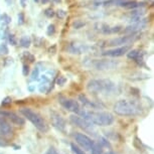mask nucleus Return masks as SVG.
<instances>
[{"label": "nucleus", "instance_id": "obj_8", "mask_svg": "<svg viewBox=\"0 0 154 154\" xmlns=\"http://www.w3.org/2000/svg\"><path fill=\"white\" fill-rule=\"evenodd\" d=\"M51 124L54 128H57L59 131L60 132H66V123L62 116H60L59 113L51 111Z\"/></svg>", "mask_w": 154, "mask_h": 154}, {"label": "nucleus", "instance_id": "obj_4", "mask_svg": "<svg viewBox=\"0 0 154 154\" xmlns=\"http://www.w3.org/2000/svg\"><path fill=\"white\" fill-rule=\"evenodd\" d=\"M20 112H21V114L24 116L27 120H29L31 123L35 126V128L38 131L42 133H45L48 131V125L46 124L45 119L39 114H37L36 112H34L31 109H28V108H23L21 109Z\"/></svg>", "mask_w": 154, "mask_h": 154}, {"label": "nucleus", "instance_id": "obj_30", "mask_svg": "<svg viewBox=\"0 0 154 154\" xmlns=\"http://www.w3.org/2000/svg\"><path fill=\"white\" fill-rule=\"evenodd\" d=\"M57 14V16H59L60 18H63V17L66 15V11H63V10H59Z\"/></svg>", "mask_w": 154, "mask_h": 154}, {"label": "nucleus", "instance_id": "obj_21", "mask_svg": "<svg viewBox=\"0 0 154 154\" xmlns=\"http://www.w3.org/2000/svg\"><path fill=\"white\" fill-rule=\"evenodd\" d=\"M71 148H72V151L74 152V154H87L85 151L80 149L78 146H75V144H71Z\"/></svg>", "mask_w": 154, "mask_h": 154}, {"label": "nucleus", "instance_id": "obj_28", "mask_svg": "<svg viewBox=\"0 0 154 154\" xmlns=\"http://www.w3.org/2000/svg\"><path fill=\"white\" fill-rule=\"evenodd\" d=\"M8 39H9V42L12 45H16V39H15V37H14L13 34H10L9 37H8Z\"/></svg>", "mask_w": 154, "mask_h": 154}, {"label": "nucleus", "instance_id": "obj_25", "mask_svg": "<svg viewBox=\"0 0 154 154\" xmlns=\"http://www.w3.org/2000/svg\"><path fill=\"white\" fill-rule=\"evenodd\" d=\"M0 53H2V54H7L8 53V48H7V46L5 43L0 45Z\"/></svg>", "mask_w": 154, "mask_h": 154}, {"label": "nucleus", "instance_id": "obj_27", "mask_svg": "<svg viewBox=\"0 0 154 154\" xmlns=\"http://www.w3.org/2000/svg\"><path fill=\"white\" fill-rule=\"evenodd\" d=\"M29 72V66L28 65H23V69H22V74L24 75H27Z\"/></svg>", "mask_w": 154, "mask_h": 154}, {"label": "nucleus", "instance_id": "obj_33", "mask_svg": "<svg viewBox=\"0 0 154 154\" xmlns=\"http://www.w3.org/2000/svg\"><path fill=\"white\" fill-rule=\"evenodd\" d=\"M20 2H21V6L22 7L26 6V0H20Z\"/></svg>", "mask_w": 154, "mask_h": 154}, {"label": "nucleus", "instance_id": "obj_32", "mask_svg": "<svg viewBox=\"0 0 154 154\" xmlns=\"http://www.w3.org/2000/svg\"><path fill=\"white\" fill-rule=\"evenodd\" d=\"M11 101H12V100H11V98H9V97L5 98V99H4V101L2 102V105H3V106L8 105V104H10V103H11Z\"/></svg>", "mask_w": 154, "mask_h": 154}, {"label": "nucleus", "instance_id": "obj_12", "mask_svg": "<svg viewBox=\"0 0 154 154\" xmlns=\"http://www.w3.org/2000/svg\"><path fill=\"white\" fill-rule=\"evenodd\" d=\"M0 115L3 116L4 118H7L12 122V123L16 124V125H24L25 121L24 119L19 117L18 115L15 114L13 112H7V111H3V112H0Z\"/></svg>", "mask_w": 154, "mask_h": 154}, {"label": "nucleus", "instance_id": "obj_19", "mask_svg": "<svg viewBox=\"0 0 154 154\" xmlns=\"http://www.w3.org/2000/svg\"><path fill=\"white\" fill-rule=\"evenodd\" d=\"M127 0H108V1H105L104 4L105 5H118V6H122Z\"/></svg>", "mask_w": 154, "mask_h": 154}, {"label": "nucleus", "instance_id": "obj_14", "mask_svg": "<svg viewBox=\"0 0 154 154\" xmlns=\"http://www.w3.org/2000/svg\"><path fill=\"white\" fill-rule=\"evenodd\" d=\"M88 51V48L85 45H81V43H72L69 45V51L72 54H84Z\"/></svg>", "mask_w": 154, "mask_h": 154}, {"label": "nucleus", "instance_id": "obj_15", "mask_svg": "<svg viewBox=\"0 0 154 154\" xmlns=\"http://www.w3.org/2000/svg\"><path fill=\"white\" fill-rule=\"evenodd\" d=\"M127 56L129 59H132V60H134L135 62H137L139 65L143 63V56H142V53L140 51L133 49V51H130L129 53L127 54Z\"/></svg>", "mask_w": 154, "mask_h": 154}, {"label": "nucleus", "instance_id": "obj_3", "mask_svg": "<svg viewBox=\"0 0 154 154\" xmlns=\"http://www.w3.org/2000/svg\"><path fill=\"white\" fill-rule=\"evenodd\" d=\"M114 112L120 116H138L142 109L138 103L130 100H120L114 105Z\"/></svg>", "mask_w": 154, "mask_h": 154}, {"label": "nucleus", "instance_id": "obj_5", "mask_svg": "<svg viewBox=\"0 0 154 154\" xmlns=\"http://www.w3.org/2000/svg\"><path fill=\"white\" fill-rule=\"evenodd\" d=\"M69 120L72 124H75L77 127L81 128L87 133H94L95 132V125L90 123L89 121H87L86 119L82 118L79 115H72L69 117Z\"/></svg>", "mask_w": 154, "mask_h": 154}, {"label": "nucleus", "instance_id": "obj_22", "mask_svg": "<svg viewBox=\"0 0 154 154\" xmlns=\"http://www.w3.org/2000/svg\"><path fill=\"white\" fill-rule=\"evenodd\" d=\"M84 25H85V22L81 21V20H75V21L72 23V26H74L75 28H77V29H79V28L84 26Z\"/></svg>", "mask_w": 154, "mask_h": 154}, {"label": "nucleus", "instance_id": "obj_1", "mask_svg": "<svg viewBox=\"0 0 154 154\" xmlns=\"http://www.w3.org/2000/svg\"><path fill=\"white\" fill-rule=\"evenodd\" d=\"M77 115L81 116L82 118L86 119L90 123L99 126H109L114 122V116L108 112H95L88 111L86 109H81Z\"/></svg>", "mask_w": 154, "mask_h": 154}, {"label": "nucleus", "instance_id": "obj_9", "mask_svg": "<svg viewBox=\"0 0 154 154\" xmlns=\"http://www.w3.org/2000/svg\"><path fill=\"white\" fill-rule=\"evenodd\" d=\"M0 134L5 138H10L13 135V129L3 116L0 115Z\"/></svg>", "mask_w": 154, "mask_h": 154}, {"label": "nucleus", "instance_id": "obj_35", "mask_svg": "<svg viewBox=\"0 0 154 154\" xmlns=\"http://www.w3.org/2000/svg\"><path fill=\"white\" fill-rule=\"evenodd\" d=\"M56 2H60V0H54Z\"/></svg>", "mask_w": 154, "mask_h": 154}, {"label": "nucleus", "instance_id": "obj_26", "mask_svg": "<svg viewBox=\"0 0 154 154\" xmlns=\"http://www.w3.org/2000/svg\"><path fill=\"white\" fill-rule=\"evenodd\" d=\"M45 154H60V153L57 152V150L54 147H51V148H49V149L45 152Z\"/></svg>", "mask_w": 154, "mask_h": 154}, {"label": "nucleus", "instance_id": "obj_37", "mask_svg": "<svg viewBox=\"0 0 154 154\" xmlns=\"http://www.w3.org/2000/svg\"><path fill=\"white\" fill-rule=\"evenodd\" d=\"M34 1H36V2H38V0H34Z\"/></svg>", "mask_w": 154, "mask_h": 154}, {"label": "nucleus", "instance_id": "obj_2", "mask_svg": "<svg viewBox=\"0 0 154 154\" xmlns=\"http://www.w3.org/2000/svg\"><path fill=\"white\" fill-rule=\"evenodd\" d=\"M87 89L90 93L97 95H113L117 91V86L114 82L105 79H95L89 81Z\"/></svg>", "mask_w": 154, "mask_h": 154}, {"label": "nucleus", "instance_id": "obj_34", "mask_svg": "<svg viewBox=\"0 0 154 154\" xmlns=\"http://www.w3.org/2000/svg\"><path fill=\"white\" fill-rule=\"evenodd\" d=\"M42 2L43 4H45V3H48L49 0H42Z\"/></svg>", "mask_w": 154, "mask_h": 154}, {"label": "nucleus", "instance_id": "obj_16", "mask_svg": "<svg viewBox=\"0 0 154 154\" xmlns=\"http://www.w3.org/2000/svg\"><path fill=\"white\" fill-rule=\"evenodd\" d=\"M79 100L82 102V104L84 106L86 107H89V108H93V109H97L98 108V105L96 103H94L93 101H90L86 96L84 95H80L79 96Z\"/></svg>", "mask_w": 154, "mask_h": 154}, {"label": "nucleus", "instance_id": "obj_20", "mask_svg": "<svg viewBox=\"0 0 154 154\" xmlns=\"http://www.w3.org/2000/svg\"><path fill=\"white\" fill-rule=\"evenodd\" d=\"M91 152L92 154H103V147H102L101 143H95V146Z\"/></svg>", "mask_w": 154, "mask_h": 154}, {"label": "nucleus", "instance_id": "obj_13", "mask_svg": "<svg viewBox=\"0 0 154 154\" xmlns=\"http://www.w3.org/2000/svg\"><path fill=\"white\" fill-rule=\"evenodd\" d=\"M133 36H122L119 38H113L111 40H109L108 45H129L130 42H133Z\"/></svg>", "mask_w": 154, "mask_h": 154}, {"label": "nucleus", "instance_id": "obj_31", "mask_svg": "<svg viewBox=\"0 0 154 154\" xmlns=\"http://www.w3.org/2000/svg\"><path fill=\"white\" fill-rule=\"evenodd\" d=\"M66 80L63 77H60L59 79H57V84H59L60 86H63V84L66 83Z\"/></svg>", "mask_w": 154, "mask_h": 154}, {"label": "nucleus", "instance_id": "obj_11", "mask_svg": "<svg viewBox=\"0 0 154 154\" xmlns=\"http://www.w3.org/2000/svg\"><path fill=\"white\" fill-rule=\"evenodd\" d=\"M118 66V63L112 62V60H96L94 63V66L99 71H104V69H113Z\"/></svg>", "mask_w": 154, "mask_h": 154}, {"label": "nucleus", "instance_id": "obj_36", "mask_svg": "<svg viewBox=\"0 0 154 154\" xmlns=\"http://www.w3.org/2000/svg\"><path fill=\"white\" fill-rule=\"evenodd\" d=\"M108 154H115V153H113V152H109Z\"/></svg>", "mask_w": 154, "mask_h": 154}, {"label": "nucleus", "instance_id": "obj_18", "mask_svg": "<svg viewBox=\"0 0 154 154\" xmlns=\"http://www.w3.org/2000/svg\"><path fill=\"white\" fill-rule=\"evenodd\" d=\"M31 45V40L29 38V36H22L21 38H20V45L23 46V48H29Z\"/></svg>", "mask_w": 154, "mask_h": 154}, {"label": "nucleus", "instance_id": "obj_7", "mask_svg": "<svg viewBox=\"0 0 154 154\" xmlns=\"http://www.w3.org/2000/svg\"><path fill=\"white\" fill-rule=\"evenodd\" d=\"M59 101H60V105H62L66 110H68V111L75 113V114H78V113L80 112V110H81L80 104L75 100L68 99L65 97H60Z\"/></svg>", "mask_w": 154, "mask_h": 154}, {"label": "nucleus", "instance_id": "obj_23", "mask_svg": "<svg viewBox=\"0 0 154 154\" xmlns=\"http://www.w3.org/2000/svg\"><path fill=\"white\" fill-rule=\"evenodd\" d=\"M56 32V26L54 24H49L48 27V35H53Z\"/></svg>", "mask_w": 154, "mask_h": 154}, {"label": "nucleus", "instance_id": "obj_6", "mask_svg": "<svg viewBox=\"0 0 154 154\" xmlns=\"http://www.w3.org/2000/svg\"><path fill=\"white\" fill-rule=\"evenodd\" d=\"M74 138H75V142H77L82 148H84L85 150L92 151V149L95 146L96 142L94 140H92L89 136L83 134V133H75L74 135Z\"/></svg>", "mask_w": 154, "mask_h": 154}, {"label": "nucleus", "instance_id": "obj_24", "mask_svg": "<svg viewBox=\"0 0 154 154\" xmlns=\"http://www.w3.org/2000/svg\"><path fill=\"white\" fill-rule=\"evenodd\" d=\"M45 14L46 17H48V18H51L53 16H54V12L51 8H48V9H45Z\"/></svg>", "mask_w": 154, "mask_h": 154}, {"label": "nucleus", "instance_id": "obj_29", "mask_svg": "<svg viewBox=\"0 0 154 154\" xmlns=\"http://www.w3.org/2000/svg\"><path fill=\"white\" fill-rule=\"evenodd\" d=\"M18 23H19L20 25L24 23V14H23V13H19V15H18Z\"/></svg>", "mask_w": 154, "mask_h": 154}, {"label": "nucleus", "instance_id": "obj_10", "mask_svg": "<svg viewBox=\"0 0 154 154\" xmlns=\"http://www.w3.org/2000/svg\"><path fill=\"white\" fill-rule=\"evenodd\" d=\"M129 51V46L128 45H123V46H118V48L108 49L105 51L102 54L105 57H118L121 56H124L125 54H127V51Z\"/></svg>", "mask_w": 154, "mask_h": 154}, {"label": "nucleus", "instance_id": "obj_17", "mask_svg": "<svg viewBox=\"0 0 154 154\" xmlns=\"http://www.w3.org/2000/svg\"><path fill=\"white\" fill-rule=\"evenodd\" d=\"M142 2H137V1H132V0H127L125 3L122 5V7L127 8V9H135V8L141 7Z\"/></svg>", "mask_w": 154, "mask_h": 154}]
</instances>
